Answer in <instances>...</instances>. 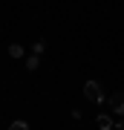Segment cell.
<instances>
[{"instance_id":"5b68a950","label":"cell","mask_w":124,"mask_h":130,"mask_svg":"<svg viewBox=\"0 0 124 130\" xmlns=\"http://www.w3.org/2000/svg\"><path fill=\"white\" fill-rule=\"evenodd\" d=\"M32 52H35V55H43V52H46V41H35L32 43Z\"/></svg>"},{"instance_id":"8992f818","label":"cell","mask_w":124,"mask_h":130,"mask_svg":"<svg viewBox=\"0 0 124 130\" xmlns=\"http://www.w3.org/2000/svg\"><path fill=\"white\" fill-rule=\"evenodd\" d=\"M9 55L12 58H23V46H20V43H12V46H9Z\"/></svg>"},{"instance_id":"7a4b0ae2","label":"cell","mask_w":124,"mask_h":130,"mask_svg":"<svg viewBox=\"0 0 124 130\" xmlns=\"http://www.w3.org/2000/svg\"><path fill=\"white\" fill-rule=\"evenodd\" d=\"M110 110H113V113H124V90L110 98Z\"/></svg>"},{"instance_id":"ba28073f","label":"cell","mask_w":124,"mask_h":130,"mask_svg":"<svg viewBox=\"0 0 124 130\" xmlns=\"http://www.w3.org/2000/svg\"><path fill=\"white\" fill-rule=\"evenodd\" d=\"M115 130H124V121H118V124H115Z\"/></svg>"},{"instance_id":"3957f363","label":"cell","mask_w":124,"mask_h":130,"mask_svg":"<svg viewBox=\"0 0 124 130\" xmlns=\"http://www.w3.org/2000/svg\"><path fill=\"white\" fill-rule=\"evenodd\" d=\"M98 127L101 130H113V116L110 113H101V116H98Z\"/></svg>"},{"instance_id":"6da1fadb","label":"cell","mask_w":124,"mask_h":130,"mask_svg":"<svg viewBox=\"0 0 124 130\" xmlns=\"http://www.w3.org/2000/svg\"><path fill=\"white\" fill-rule=\"evenodd\" d=\"M84 95H87L92 104H101L104 101V90H101L98 81H87V84H84Z\"/></svg>"},{"instance_id":"52a82bcc","label":"cell","mask_w":124,"mask_h":130,"mask_svg":"<svg viewBox=\"0 0 124 130\" xmlns=\"http://www.w3.org/2000/svg\"><path fill=\"white\" fill-rule=\"evenodd\" d=\"M9 130H29V124H26V121H12Z\"/></svg>"},{"instance_id":"277c9868","label":"cell","mask_w":124,"mask_h":130,"mask_svg":"<svg viewBox=\"0 0 124 130\" xmlns=\"http://www.w3.org/2000/svg\"><path fill=\"white\" fill-rule=\"evenodd\" d=\"M38 67H41V55H29V58H26V70H29V72H35Z\"/></svg>"}]
</instances>
